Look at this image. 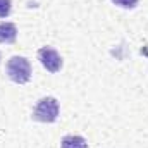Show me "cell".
I'll return each instance as SVG.
<instances>
[{"label": "cell", "instance_id": "5", "mask_svg": "<svg viewBox=\"0 0 148 148\" xmlns=\"http://www.w3.org/2000/svg\"><path fill=\"white\" fill-rule=\"evenodd\" d=\"M62 148H88V143L83 136H66L62 140Z\"/></svg>", "mask_w": 148, "mask_h": 148}, {"label": "cell", "instance_id": "1", "mask_svg": "<svg viewBox=\"0 0 148 148\" xmlns=\"http://www.w3.org/2000/svg\"><path fill=\"white\" fill-rule=\"evenodd\" d=\"M7 74L17 84L28 83L29 77H31V64H29V60L26 57H21V55L10 57L9 62H7Z\"/></svg>", "mask_w": 148, "mask_h": 148}, {"label": "cell", "instance_id": "7", "mask_svg": "<svg viewBox=\"0 0 148 148\" xmlns=\"http://www.w3.org/2000/svg\"><path fill=\"white\" fill-rule=\"evenodd\" d=\"M115 5H119V7H122V9H133V7H136V3H138V0H112Z\"/></svg>", "mask_w": 148, "mask_h": 148}, {"label": "cell", "instance_id": "6", "mask_svg": "<svg viewBox=\"0 0 148 148\" xmlns=\"http://www.w3.org/2000/svg\"><path fill=\"white\" fill-rule=\"evenodd\" d=\"M12 2L10 0H0V17H7L10 14Z\"/></svg>", "mask_w": 148, "mask_h": 148}, {"label": "cell", "instance_id": "2", "mask_svg": "<svg viewBox=\"0 0 148 148\" xmlns=\"http://www.w3.org/2000/svg\"><path fill=\"white\" fill-rule=\"evenodd\" d=\"M59 117V102L53 97H45L38 100L33 110V119L40 122H53Z\"/></svg>", "mask_w": 148, "mask_h": 148}, {"label": "cell", "instance_id": "3", "mask_svg": "<svg viewBox=\"0 0 148 148\" xmlns=\"http://www.w3.org/2000/svg\"><path fill=\"white\" fill-rule=\"evenodd\" d=\"M38 59L48 73H59L62 67V57L52 47H43L38 50Z\"/></svg>", "mask_w": 148, "mask_h": 148}, {"label": "cell", "instance_id": "4", "mask_svg": "<svg viewBox=\"0 0 148 148\" xmlns=\"http://www.w3.org/2000/svg\"><path fill=\"white\" fill-rule=\"evenodd\" d=\"M17 38V28L12 23H0V43H14Z\"/></svg>", "mask_w": 148, "mask_h": 148}]
</instances>
